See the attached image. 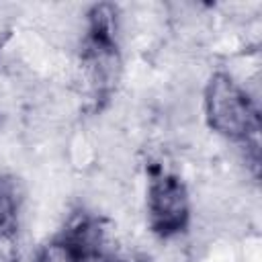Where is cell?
Instances as JSON below:
<instances>
[{"mask_svg":"<svg viewBox=\"0 0 262 262\" xmlns=\"http://www.w3.org/2000/svg\"><path fill=\"white\" fill-rule=\"evenodd\" d=\"M205 117L213 131L223 137L256 143L260 117L248 92L225 72H217L205 86Z\"/></svg>","mask_w":262,"mask_h":262,"instance_id":"6da1fadb","label":"cell"},{"mask_svg":"<svg viewBox=\"0 0 262 262\" xmlns=\"http://www.w3.org/2000/svg\"><path fill=\"white\" fill-rule=\"evenodd\" d=\"M190 203L184 182L172 172H156L147 184V219L160 237H172L186 229Z\"/></svg>","mask_w":262,"mask_h":262,"instance_id":"7a4b0ae2","label":"cell"},{"mask_svg":"<svg viewBox=\"0 0 262 262\" xmlns=\"http://www.w3.org/2000/svg\"><path fill=\"white\" fill-rule=\"evenodd\" d=\"M82 66L88 78V84L96 98H104L113 92L121 72V59L117 41H104L96 37H86Z\"/></svg>","mask_w":262,"mask_h":262,"instance_id":"3957f363","label":"cell"},{"mask_svg":"<svg viewBox=\"0 0 262 262\" xmlns=\"http://www.w3.org/2000/svg\"><path fill=\"white\" fill-rule=\"evenodd\" d=\"M61 235L74 246L82 262H115L108 233L100 219L78 213Z\"/></svg>","mask_w":262,"mask_h":262,"instance_id":"277c9868","label":"cell"},{"mask_svg":"<svg viewBox=\"0 0 262 262\" xmlns=\"http://www.w3.org/2000/svg\"><path fill=\"white\" fill-rule=\"evenodd\" d=\"M18 229V192L10 178L0 176V242L10 239Z\"/></svg>","mask_w":262,"mask_h":262,"instance_id":"5b68a950","label":"cell"},{"mask_svg":"<svg viewBox=\"0 0 262 262\" xmlns=\"http://www.w3.org/2000/svg\"><path fill=\"white\" fill-rule=\"evenodd\" d=\"M35 262H82L78 252L74 250V246L63 237H55L51 242H47L39 252Z\"/></svg>","mask_w":262,"mask_h":262,"instance_id":"8992f818","label":"cell"},{"mask_svg":"<svg viewBox=\"0 0 262 262\" xmlns=\"http://www.w3.org/2000/svg\"><path fill=\"white\" fill-rule=\"evenodd\" d=\"M115 262H149L145 256H139V254H133V256H127V258H121V260H115Z\"/></svg>","mask_w":262,"mask_h":262,"instance_id":"52a82bcc","label":"cell"}]
</instances>
